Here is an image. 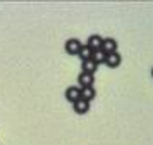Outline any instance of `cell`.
I'll use <instances>...</instances> for the list:
<instances>
[{
	"mask_svg": "<svg viewBox=\"0 0 153 145\" xmlns=\"http://www.w3.org/2000/svg\"><path fill=\"white\" fill-rule=\"evenodd\" d=\"M77 83H79V88L93 86V83H95V78H93V74H88V73H81V74L77 76Z\"/></svg>",
	"mask_w": 153,
	"mask_h": 145,
	"instance_id": "obj_4",
	"label": "cell"
},
{
	"mask_svg": "<svg viewBox=\"0 0 153 145\" xmlns=\"http://www.w3.org/2000/svg\"><path fill=\"white\" fill-rule=\"evenodd\" d=\"M105 57H107V54H105L103 50H95L93 55H91V61L95 62V64H102V62H105Z\"/></svg>",
	"mask_w": 153,
	"mask_h": 145,
	"instance_id": "obj_11",
	"label": "cell"
},
{
	"mask_svg": "<svg viewBox=\"0 0 153 145\" xmlns=\"http://www.w3.org/2000/svg\"><path fill=\"white\" fill-rule=\"evenodd\" d=\"M97 97V92L93 86H86V88H81V98L86 100V102H91L93 98Z\"/></svg>",
	"mask_w": 153,
	"mask_h": 145,
	"instance_id": "obj_8",
	"label": "cell"
},
{
	"mask_svg": "<svg viewBox=\"0 0 153 145\" xmlns=\"http://www.w3.org/2000/svg\"><path fill=\"white\" fill-rule=\"evenodd\" d=\"M72 110H74L76 114H86V112L90 110V102L79 98V100H76V102L72 104Z\"/></svg>",
	"mask_w": 153,
	"mask_h": 145,
	"instance_id": "obj_5",
	"label": "cell"
},
{
	"mask_svg": "<svg viewBox=\"0 0 153 145\" xmlns=\"http://www.w3.org/2000/svg\"><path fill=\"white\" fill-rule=\"evenodd\" d=\"M117 47H119V43L115 41V38H103L102 40V48L100 50H103L105 54L108 55V54H114V52H117Z\"/></svg>",
	"mask_w": 153,
	"mask_h": 145,
	"instance_id": "obj_1",
	"label": "cell"
},
{
	"mask_svg": "<svg viewBox=\"0 0 153 145\" xmlns=\"http://www.w3.org/2000/svg\"><path fill=\"white\" fill-rule=\"evenodd\" d=\"M102 40H103V38H102L100 35H91L90 38H88V43H86V45L95 52V50H100V48H102Z\"/></svg>",
	"mask_w": 153,
	"mask_h": 145,
	"instance_id": "obj_7",
	"label": "cell"
},
{
	"mask_svg": "<svg viewBox=\"0 0 153 145\" xmlns=\"http://www.w3.org/2000/svg\"><path fill=\"white\" fill-rule=\"evenodd\" d=\"M97 68H98V64H95V62L91 61H84L83 62V66H81V73H88V74H95V71H97Z\"/></svg>",
	"mask_w": 153,
	"mask_h": 145,
	"instance_id": "obj_9",
	"label": "cell"
},
{
	"mask_svg": "<svg viewBox=\"0 0 153 145\" xmlns=\"http://www.w3.org/2000/svg\"><path fill=\"white\" fill-rule=\"evenodd\" d=\"M65 98H67L71 104H74L76 100H79V98H81V88H79V86H74V85L69 86V88L65 90Z\"/></svg>",
	"mask_w": 153,
	"mask_h": 145,
	"instance_id": "obj_3",
	"label": "cell"
},
{
	"mask_svg": "<svg viewBox=\"0 0 153 145\" xmlns=\"http://www.w3.org/2000/svg\"><path fill=\"white\" fill-rule=\"evenodd\" d=\"M152 76H153V68H152Z\"/></svg>",
	"mask_w": 153,
	"mask_h": 145,
	"instance_id": "obj_12",
	"label": "cell"
},
{
	"mask_svg": "<svg viewBox=\"0 0 153 145\" xmlns=\"http://www.w3.org/2000/svg\"><path fill=\"white\" fill-rule=\"evenodd\" d=\"M122 62V55L119 54V52H114V54H108L105 57V64L108 66V68H117L119 64Z\"/></svg>",
	"mask_w": 153,
	"mask_h": 145,
	"instance_id": "obj_6",
	"label": "cell"
},
{
	"mask_svg": "<svg viewBox=\"0 0 153 145\" xmlns=\"http://www.w3.org/2000/svg\"><path fill=\"white\" fill-rule=\"evenodd\" d=\"M79 59H81V61H90L91 59V55H93V50H91L90 47H88V45H83V47H81V50H79Z\"/></svg>",
	"mask_w": 153,
	"mask_h": 145,
	"instance_id": "obj_10",
	"label": "cell"
},
{
	"mask_svg": "<svg viewBox=\"0 0 153 145\" xmlns=\"http://www.w3.org/2000/svg\"><path fill=\"white\" fill-rule=\"evenodd\" d=\"M83 47V43L77 40V38H69V40L65 41V52L71 55H77L79 54V50Z\"/></svg>",
	"mask_w": 153,
	"mask_h": 145,
	"instance_id": "obj_2",
	"label": "cell"
}]
</instances>
